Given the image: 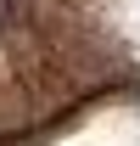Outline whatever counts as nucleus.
Returning <instances> with one entry per match:
<instances>
[{
  "label": "nucleus",
  "instance_id": "1",
  "mask_svg": "<svg viewBox=\"0 0 140 146\" xmlns=\"http://www.w3.org/2000/svg\"><path fill=\"white\" fill-rule=\"evenodd\" d=\"M22 6H28V0H0V39L22 23Z\"/></svg>",
  "mask_w": 140,
  "mask_h": 146
}]
</instances>
